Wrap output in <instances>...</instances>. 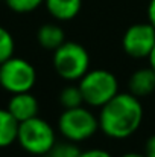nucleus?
Segmentation results:
<instances>
[{
    "mask_svg": "<svg viewBox=\"0 0 155 157\" xmlns=\"http://www.w3.org/2000/svg\"><path fill=\"white\" fill-rule=\"evenodd\" d=\"M53 69L65 81H79L90 70V55L76 41H65L53 51Z\"/></svg>",
    "mask_w": 155,
    "mask_h": 157,
    "instance_id": "4",
    "label": "nucleus"
},
{
    "mask_svg": "<svg viewBox=\"0 0 155 157\" xmlns=\"http://www.w3.org/2000/svg\"><path fill=\"white\" fill-rule=\"evenodd\" d=\"M17 133L18 122L6 108H0V148H6L17 142Z\"/></svg>",
    "mask_w": 155,
    "mask_h": 157,
    "instance_id": "12",
    "label": "nucleus"
},
{
    "mask_svg": "<svg viewBox=\"0 0 155 157\" xmlns=\"http://www.w3.org/2000/svg\"><path fill=\"white\" fill-rule=\"evenodd\" d=\"M79 157H113L108 151L101 150V148H93V150H85V151H81Z\"/></svg>",
    "mask_w": 155,
    "mask_h": 157,
    "instance_id": "17",
    "label": "nucleus"
},
{
    "mask_svg": "<svg viewBox=\"0 0 155 157\" xmlns=\"http://www.w3.org/2000/svg\"><path fill=\"white\" fill-rule=\"evenodd\" d=\"M53 157H79L81 150L75 145V142L65 140V142H56L50 150Z\"/></svg>",
    "mask_w": 155,
    "mask_h": 157,
    "instance_id": "16",
    "label": "nucleus"
},
{
    "mask_svg": "<svg viewBox=\"0 0 155 157\" xmlns=\"http://www.w3.org/2000/svg\"><path fill=\"white\" fill-rule=\"evenodd\" d=\"M6 6L17 14H29L35 9H38L44 0H5Z\"/></svg>",
    "mask_w": 155,
    "mask_h": 157,
    "instance_id": "15",
    "label": "nucleus"
},
{
    "mask_svg": "<svg viewBox=\"0 0 155 157\" xmlns=\"http://www.w3.org/2000/svg\"><path fill=\"white\" fill-rule=\"evenodd\" d=\"M148 21L155 28V0H151L148 5Z\"/></svg>",
    "mask_w": 155,
    "mask_h": 157,
    "instance_id": "19",
    "label": "nucleus"
},
{
    "mask_svg": "<svg viewBox=\"0 0 155 157\" xmlns=\"http://www.w3.org/2000/svg\"><path fill=\"white\" fill-rule=\"evenodd\" d=\"M14 51H15V41L12 34L6 28L0 26V64L14 56Z\"/></svg>",
    "mask_w": 155,
    "mask_h": 157,
    "instance_id": "14",
    "label": "nucleus"
},
{
    "mask_svg": "<svg viewBox=\"0 0 155 157\" xmlns=\"http://www.w3.org/2000/svg\"><path fill=\"white\" fill-rule=\"evenodd\" d=\"M44 5L47 12L55 20L68 21L79 14L82 8V0H44Z\"/></svg>",
    "mask_w": 155,
    "mask_h": 157,
    "instance_id": "10",
    "label": "nucleus"
},
{
    "mask_svg": "<svg viewBox=\"0 0 155 157\" xmlns=\"http://www.w3.org/2000/svg\"><path fill=\"white\" fill-rule=\"evenodd\" d=\"M148 59H149V66L155 70V46H154V49H152V52H151V55L148 56Z\"/></svg>",
    "mask_w": 155,
    "mask_h": 157,
    "instance_id": "20",
    "label": "nucleus"
},
{
    "mask_svg": "<svg viewBox=\"0 0 155 157\" xmlns=\"http://www.w3.org/2000/svg\"><path fill=\"white\" fill-rule=\"evenodd\" d=\"M59 104L64 107V110L67 108H76V107H82L84 104V98L81 93L79 86H65L61 93H59Z\"/></svg>",
    "mask_w": 155,
    "mask_h": 157,
    "instance_id": "13",
    "label": "nucleus"
},
{
    "mask_svg": "<svg viewBox=\"0 0 155 157\" xmlns=\"http://www.w3.org/2000/svg\"><path fill=\"white\" fill-rule=\"evenodd\" d=\"M17 142L26 153L34 156H44L50 153L53 145L56 144V136L49 122L40 116H35L18 124Z\"/></svg>",
    "mask_w": 155,
    "mask_h": 157,
    "instance_id": "3",
    "label": "nucleus"
},
{
    "mask_svg": "<svg viewBox=\"0 0 155 157\" xmlns=\"http://www.w3.org/2000/svg\"><path fill=\"white\" fill-rule=\"evenodd\" d=\"M128 89L138 99L151 96L155 93V70L151 66L137 69L128 79Z\"/></svg>",
    "mask_w": 155,
    "mask_h": 157,
    "instance_id": "9",
    "label": "nucleus"
},
{
    "mask_svg": "<svg viewBox=\"0 0 155 157\" xmlns=\"http://www.w3.org/2000/svg\"><path fill=\"white\" fill-rule=\"evenodd\" d=\"M155 46V28L149 23L131 25L122 38V48L125 53L135 59L148 58Z\"/></svg>",
    "mask_w": 155,
    "mask_h": 157,
    "instance_id": "7",
    "label": "nucleus"
},
{
    "mask_svg": "<svg viewBox=\"0 0 155 157\" xmlns=\"http://www.w3.org/2000/svg\"><path fill=\"white\" fill-rule=\"evenodd\" d=\"M37 82L35 67L24 58L11 56L0 64V87L8 93L31 92Z\"/></svg>",
    "mask_w": 155,
    "mask_h": 157,
    "instance_id": "6",
    "label": "nucleus"
},
{
    "mask_svg": "<svg viewBox=\"0 0 155 157\" xmlns=\"http://www.w3.org/2000/svg\"><path fill=\"white\" fill-rule=\"evenodd\" d=\"M0 2H2V0H0Z\"/></svg>",
    "mask_w": 155,
    "mask_h": 157,
    "instance_id": "23",
    "label": "nucleus"
},
{
    "mask_svg": "<svg viewBox=\"0 0 155 157\" xmlns=\"http://www.w3.org/2000/svg\"><path fill=\"white\" fill-rule=\"evenodd\" d=\"M120 157H146L145 154H140V153H126V154H123V156Z\"/></svg>",
    "mask_w": 155,
    "mask_h": 157,
    "instance_id": "21",
    "label": "nucleus"
},
{
    "mask_svg": "<svg viewBox=\"0 0 155 157\" xmlns=\"http://www.w3.org/2000/svg\"><path fill=\"white\" fill-rule=\"evenodd\" d=\"M59 133L70 142H82L90 139L99 130V119L85 107L67 108L58 119Z\"/></svg>",
    "mask_w": 155,
    "mask_h": 157,
    "instance_id": "5",
    "label": "nucleus"
},
{
    "mask_svg": "<svg viewBox=\"0 0 155 157\" xmlns=\"http://www.w3.org/2000/svg\"><path fill=\"white\" fill-rule=\"evenodd\" d=\"M6 110L20 124V122H24L28 119L38 116V101L31 92L15 93L11 96Z\"/></svg>",
    "mask_w": 155,
    "mask_h": 157,
    "instance_id": "8",
    "label": "nucleus"
},
{
    "mask_svg": "<svg viewBox=\"0 0 155 157\" xmlns=\"http://www.w3.org/2000/svg\"><path fill=\"white\" fill-rule=\"evenodd\" d=\"M146 157H155V134L149 136L148 140H146V145H145V153Z\"/></svg>",
    "mask_w": 155,
    "mask_h": 157,
    "instance_id": "18",
    "label": "nucleus"
},
{
    "mask_svg": "<svg viewBox=\"0 0 155 157\" xmlns=\"http://www.w3.org/2000/svg\"><path fill=\"white\" fill-rule=\"evenodd\" d=\"M84 104L90 107H103L119 93V82L113 72L105 69L88 70L79 81Z\"/></svg>",
    "mask_w": 155,
    "mask_h": 157,
    "instance_id": "2",
    "label": "nucleus"
},
{
    "mask_svg": "<svg viewBox=\"0 0 155 157\" xmlns=\"http://www.w3.org/2000/svg\"><path fill=\"white\" fill-rule=\"evenodd\" d=\"M99 130L111 139H126L132 136L143 122V107L138 98L131 93H117L101 107Z\"/></svg>",
    "mask_w": 155,
    "mask_h": 157,
    "instance_id": "1",
    "label": "nucleus"
},
{
    "mask_svg": "<svg viewBox=\"0 0 155 157\" xmlns=\"http://www.w3.org/2000/svg\"><path fill=\"white\" fill-rule=\"evenodd\" d=\"M40 157H53V156H52L50 153H47V154H44V156H40Z\"/></svg>",
    "mask_w": 155,
    "mask_h": 157,
    "instance_id": "22",
    "label": "nucleus"
},
{
    "mask_svg": "<svg viewBox=\"0 0 155 157\" xmlns=\"http://www.w3.org/2000/svg\"><path fill=\"white\" fill-rule=\"evenodd\" d=\"M37 40L43 49L53 52L61 44L65 43V34L61 26H58L55 23H46V25L40 26V29L37 31Z\"/></svg>",
    "mask_w": 155,
    "mask_h": 157,
    "instance_id": "11",
    "label": "nucleus"
}]
</instances>
